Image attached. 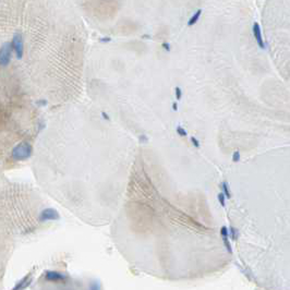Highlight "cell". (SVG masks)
Segmentation results:
<instances>
[{
  "mask_svg": "<svg viewBox=\"0 0 290 290\" xmlns=\"http://www.w3.org/2000/svg\"><path fill=\"white\" fill-rule=\"evenodd\" d=\"M32 152L33 148L28 143H20L12 150V158L14 160H25L31 157Z\"/></svg>",
  "mask_w": 290,
  "mask_h": 290,
  "instance_id": "cell-1",
  "label": "cell"
},
{
  "mask_svg": "<svg viewBox=\"0 0 290 290\" xmlns=\"http://www.w3.org/2000/svg\"><path fill=\"white\" fill-rule=\"evenodd\" d=\"M12 45L11 43H5L0 47V65L6 67L11 61V55H12Z\"/></svg>",
  "mask_w": 290,
  "mask_h": 290,
  "instance_id": "cell-2",
  "label": "cell"
},
{
  "mask_svg": "<svg viewBox=\"0 0 290 290\" xmlns=\"http://www.w3.org/2000/svg\"><path fill=\"white\" fill-rule=\"evenodd\" d=\"M11 45H12V49L14 50L15 54H17V58H18V59H22L23 53H24V44H23L22 35H21V34H15V35L13 36Z\"/></svg>",
  "mask_w": 290,
  "mask_h": 290,
  "instance_id": "cell-3",
  "label": "cell"
},
{
  "mask_svg": "<svg viewBox=\"0 0 290 290\" xmlns=\"http://www.w3.org/2000/svg\"><path fill=\"white\" fill-rule=\"evenodd\" d=\"M60 219L59 213L55 208H46L39 215L40 221H48V220H58Z\"/></svg>",
  "mask_w": 290,
  "mask_h": 290,
  "instance_id": "cell-4",
  "label": "cell"
},
{
  "mask_svg": "<svg viewBox=\"0 0 290 290\" xmlns=\"http://www.w3.org/2000/svg\"><path fill=\"white\" fill-rule=\"evenodd\" d=\"M253 35H254V38L256 40V44L258 45V47L261 49H264L265 48V44H264V40H263V36H262V31H261L260 25L255 22L253 24Z\"/></svg>",
  "mask_w": 290,
  "mask_h": 290,
  "instance_id": "cell-5",
  "label": "cell"
},
{
  "mask_svg": "<svg viewBox=\"0 0 290 290\" xmlns=\"http://www.w3.org/2000/svg\"><path fill=\"white\" fill-rule=\"evenodd\" d=\"M45 278L49 281H63L67 279L65 274H61L59 272H55V270H48L46 272Z\"/></svg>",
  "mask_w": 290,
  "mask_h": 290,
  "instance_id": "cell-6",
  "label": "cell"
},
{
  "mask_svg": "<svg viewBox=\"0 0 290 290\" xmlns=\"http://www.w3.org/2000/svg\"><path fill=\"white\" fill-rule=\"evenodd\" d=\"M31 283H32V275H31V274H28V275L25 276L23 279H21L20 281L17 284V286L13 288V289H14V290H17V289H25V288H28V286H30Z\"/></svg>",
  "mask_w": 290,
  "mask_h": 290,
  "instance_id": "cell-7",
  "label": "cell"
},
{
  "mask_svg": "<svg viewBox=\"0 0 290 290\" xmlns=\"http://www.w3.org/2000/svg\"><path fill=\"white\" fill-rule=\"evenodd\" d=\"M201 15H202V10L200 9V10H198L196 12L194 13V14L192 15V17H191L190 20H189V22H188V25H189V26H193L195 23L200 20Z\"/></svg>",
  "mask_w": 290,
  "mask_h": 290,
  "instance_id": "cell-8",
  "label": "cell"
},
{
  "mask_svg": "<svg viewBox=\"0 0 290 290\" xmlns=\"http://www.w3.org/2000/svg\"><path fill=\"white\" fill-rule=\"evenodd\" d=\"M220 187H221V189H223V193L225 194L226 199L231 198V192H230V190H229V185H228L227 181H224V182L220 184Z\"/></svg>",
  "mask_w": 290,
  "mask_h": 290,
  "instance_id": "cell-9",
  "label": "cell"
},
{
  "mask_svg": "<svg viewBox=\"0 0 290 290\" xmlns=\"http://www.w3.org/2000/svg\"><path fill=\"white\" fill-rule=\"evenodd\" d=\"M228 230H229L230 236H231V239H232L233 241L237 240L238 238H239V230L236 227H232V226H230V227L228 228Z\"/></svg>",
  "mask_w": 290,
  "mask_h": 290,
  "instance_id": "cell-10",
  "label": "cell"
},
{
  "mask_svg": "<svg viewBox=\"0 0 290 290\" xmlns=\"http://www.w3.org/2000/svg\"><path fill=\"white\" fill-rule=\"evenodd\" d=\"M223 241H224V244H225L226 249H227L228 253H230V254H232V248H231V244H230V242H229V239H228V236H225V237H223Z\"/></svg>",
  "mask_w": 290,
  "mask_h": 290,
  "instance_id": "cell-11",
  "label": "cell"
},
{
  "mask_svg": "<svg viewBox=\"0 0 290 290\" xmlns=\"http://www.w3.org/2000/svg\"><path fill=\"white\" fill-rule=\"evenodd\" d=\"M217 199H218V202H219L220 205L223 206V207H225V206H226V196H225V194H224L223 192L218 193Z\"/></svg>",
  "mask_w": 290,
  "mask_h": 290,
  "instance_id": "cell-12",
  "label": "cell"
},
{
  "mask_svg": "<svg viewBox=\"0 0 290 290\" xmlns=\"http://www.w3.org/2000/svg\"><path fill=\"white\" fill-rule=\"evenodd\" d=\"M176 131H177V133L180 135V136H187L188 135L187 130H185L184 128L181 127V125H178V127L176 128Z\"/></svg>",
  "mask_w": 290,
  "mask_h": 290,
  "instance_id": "cell-13",
  "label": "cell"
},
{
  "mask_svg": "<svg viewBox=\"0 0 290 290\" xmlns=\"http://www.w3.org/2000/svg\"><path fill=\"white\" fill-rule=\"evenodd\" d=\"M175 95H176V99L177 100H180L181 98H182V91H181L180 87H176L175 88Z\"/></svg>",
  "mask_w": 290,
  "mask_h": 290,
  "instance_id": "cell-14",
  "label": "cell"
},
{
  "mask_svg": "<svg viewBox=\"0 0 290 290\" xmlns=\"http://www.w3.org/2000/svg\"><path fill=\"white\" fill-rule=\"evenodd\" d=\"M232 160L233 163H238L240 160V152L239 151H235L232 154Z\"/></svg>",
  "mask_w": 290,
  "mask_h": 290,
  "instance_id": "cell-15",
  "label": "cell"
},
{
  "mask_svg": "<svg viewBox=\"0 0 290 290\" xmlns=\"http://www.w3.org/2000/svg\"><path fill=\"white\" fill-rule=\"evenodd\" d=\"M220 235H221V237L229 235V230H228V228L226 226H223V227L220 228Z\"/></svg>",
  "mask_w": 290,
  "mask_h": 290,
  "instance_id": "cell-16",
  "label": "cell"
},
{
  "mask_svg": "<svg viewBox=\"0 0 290 290\" xmlns=\"http://www.w3.org/2000/svg\"><path fill=\"white\" fill-rule=\"evenodd\" d=\"M191 142H192V144L194 145L195 147L196 148H200V146H201V144H200V142H199V140L198 139H195L194 136H191Z\"/></svg>",
  "mask_w": 290,
  "mask_h": 290,
  "instance_id": "cell-17",
  "label": "cell"
},
{
  "mask_svg": "<svg viewBox=\"0 0 290 290\" xmlns=\"http://www.w3.org/2000/svg\"><path fill=\"white\" fill-rule=\"evenodd\" d=\"M139 142L140 143H147L148 142V138L146 136L145 134H141L140 136H139Z\"/></svg>",
  "mask_w": 290,
  "mask_h": 290,
  "instance_id": "cell-18",
  "label": "cell"
},
{
  "mask_svg": "<svg viewBox=\"0 0 290 290\" xmlns=\"http://www.w3.org/2000/svg\"><path fill=\"white\" fill-rule=\"evenodd\" d=\"M94 285H90V289L91 290H95V289H99L100 288V285H99V283L98 281H95V283H93Z\"/></svg>",
  "mask_w": 290,
  "mask_h": 290,
  "instance_id": "cell-19",
  "label": "cell"
},
{
  "mask_svg": "<svg viewBox=\"0 0 290 290\" xmlns=\"http://www.w3.org/2000/svg\"><path fill=\"white\" fill-rule=\"evenodd\" d=\"M163 47H164V49H165L166 51H169V50H170V45L168 44V43H164Z\"/></svg>",
  "mask_w": 290,
  "mask_h": 290,
  "instance_id": "cell-20",
  "label": "cell"
},
{
  "mask_svg": "<svg viewBox=\"0 0 290 290\" xmlns=\"http://www.w3.org/2000/svg\"><path fill=\"white\" fill-rule=\"evenodd\" d=\"M102 116H103V118L105 119V120H109V119H110L109 116H108L107 113H105V111H102Z\"/></svg>",
  "mask_w": 290,
  "mask_h": 290,
  "instance_id": "cell-21",
  "label": "cell"
},
{
  "mask_svg": "<svg viewBox=\"0 0 290 290\" xmlns=\"http://www.w3.org/2000/svg\"><path fill=\"white\" fill-rule=\"evenodd\" d=\"M173 111H177V110H178L177 102H175V103H173Z\"/></svg>",
  "mask_w": 290,
  "mask_h": 290,
  "instance_id": "cell-22",
  "label": "cell"
},
{
  "mask_svg": "<svg viewBox=\"0 0 290 290\" xmlns=\"http://www.w3.org/2000/svg\"><path fill=\"white\" fill-rule=\"evenodd\" d=\"M110 40H111V39H110L109 37H105V38H102V39H100V42H102V43H107V42H110Z\"/></svg>",
  "mask_w": 290,
  "mask_h": 290,
  "instance_id": "cell-23",
  "label": "cell"
}]
</instances>
